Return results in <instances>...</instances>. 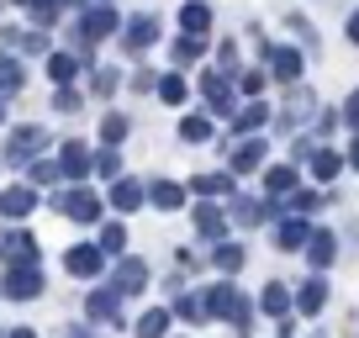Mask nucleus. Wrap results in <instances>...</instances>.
<instances>
[{"label": "nucleus", "mask_w": 359, "mask_h": 338, "mask_svg": "<svg viewBox=\"0 0 359 338\" xmlns=\"http://www.w3.org/2000/svg\"><path fill=\"white\" fill-rule=\"evenodd\" d=\"M53 106H58V111H79V95H74V90H69V85H64V90L53 95Z\"/></svg>", "instance_id": "50"}, {"label": "nucleus", "mask_w": 359, "mask_h": 338, "mask_svg": "<svg viewBox=\"0 0 359 338\" xmlns=\"http://www.w3.org/2000/svg\"><path fill=\"white\" fill-rule=\"evenodd\" d=\"M222 212H227V227H243L248 233V227H269L275 217H280V206L264 201V196H227Z\"/></svg>", "instance_id": "5"}, {"label": "nucleus", "mask_w": 359, "mask_h": 338, "mask_svg": "<svg viewBox=\"0 0 359 338\" xmlns=\"http://www.w3.org/2000/svg\"><path fill=\"white\" fill-rule=\"evenodd\" d=\"M233 90H238V101H264V90H269V74H264V69H238Z\"/></svg>", "instance_id": "35"}, {"label": "nucleus", "mask_w": 359, "mask_h": 338, "mask_svg": "<svg viewBox=\"0 0 359 338\" xmlns=\"http://www.w3.org/2000/svg\"><path fill=\"white\" fill-rule=\"evenodd\" d=\"M217 137V122L206 111H185L180 116V143H212Z\"/></svg>", "instance_id": "28"}, {"label": "nucleus", "mask_w": 359, "mask_h": 338, "mask_svg": "<svg viewBox=\"0 0 359 338\" xmlns=\"http://www.w3.org/2000/svg\"><path fill=\"white\" fill-rule=\"evenodd\" d=\"M48 74H53V79H58V90H64L69 79L79 74V58H74V53H48Z\"/></svg>", "instance_id": "41"}, {"label": "nucleus", "mask_w": 359, "mask_h": 338, "mask_svg": "<svg viewBox=\"0 0 359 338\" xmlns=\"http://www.w3.org/2000/svg\"><path fill=\"white\" fill-rule=\"evenodd\" d=\"M344 169H359V137H348V148H344Z\"/></svg>", "instance_id": "51"}, {"label": "nucleus", "mask_w": 359, "mask_h": 338, "mask_svg": "<svg viewBox=\"0 0 359 338\" xmlns=\"http://www.w3.org/2000/svg\"><path fill=\"white\" fill-rule=\"evenodd\" d=\"M269 122H275V106L269 101H243L233 111V137H264Z\"/></svg>", "instance_id": "11"}, {"label": "nucleus", "mask_w": 359, "mask_h": 338, "mask_svg": "<svg viewBox=\"0 0 359 338\" xmlns=\"http://www.w3.org/2000/svg\"><path fill=\"white\" fill-rule=\"evenodd\" d=\"M22 11H32V22H53L58 16V0H16Z\"/></svg>", "instance_id": "47"}, {"label": "nucleus", "mask_w": 359, "mask_h": 338, "mask_svg": "<svg viewBox=\"0 0 359 338\" xmlns=\"http://www.w3.org/2000/svg\"><path fill=\"white\" fill-rule=\"evenodd\" d=\"M27 85V69L16 64V58H0V101H6V95H16Z\"/></svg>", "instance_id": "40"}, {"label": "nucleus", "mask_w": 359, "mask_h": 338, "mask_svg": "<svg viewBox=\"0 0 359 338\" xmlns=\"http://www.w3.org/2000/svg\"><path fill=\"white\" fill-rule=\"evenodd\" d=\"M269 238H275L280 254H302L306 238H312V222H302V217H275V222H269Z\"/></svg>", "instance_id": "13"}, {"label": "nucleus", "mask_w": 359, "mask_h": 338, "mask_svg": "<svg viewBox=\"0 0 359 338\" xmlns=\"http://www.w3.org/2000/svg\"><path fill=\"white\" fill-rule=\"evenodd\" d=\"M111 206H116V212H137V206H143V185L127 180V175L111 180Z\"/></svg>", "instance_id": "39"}, {"label": "nucleus", "mask_w": 359, "mask_h": 338, "mask_svg": "<svg viewBox=\"0 0 359 338\" xmlns=\"http://www.w3.org/2000/svg\"><path fill=\"white\" fill-rule=\"evenodd\" d=\"M95 248H101V254H122V248H127V227H101V243H95Z\"/></svg>", "instance_id": "46"}, {"label": "nucleus", "mask_w": 359, "mask_h": 338, "mask_svg": "<svg viewBox=\"0 0 359 338\" xmlns=\"http://www.w3.org/2000/svg\"><path fill=\"white\" fill-rule=\"evenodd\" d=\"M269 169V137H238L233 158H227V175L243 180V175H264Z\"/></svg>", "instance_id": "7"}, {"label": "nucleus", "mask_w": 359, "mask_h": 338, "mask_svg": "<svg viewBox=\"0 0 359 338\" xmlns=\"http://www.w3.org/2000/svg\"><path fill=\"white\" fill-rule=\"evenodd\" d=\"M64 270H69V275H79V280H95V275L106 270V254H101L95 243H74V248L64 254Z\"/></svg>", "instance_id": "18"}, {"label": "nucleus", "mask_w": 359, "mask_h": 338, "mask_svg": "<svg viewBox=\"0 0 359 338\" xmlns=\"http://www.w3.org/2000/svg\"><path fill=\"white\" fill-rule=\"evenodd\" d=\"M285 32H291V37H296V48H302V53H306V58H312V53H317V27H312V22H306V16H302V11H291V16H285Z\"/></svg>", "instance_id": "38"}, {"label": "nucleus", "mask_w": 359, "mask_h": 338, "mask_svg": "<svg viewBox=\"0 0 359 338\" xmlns=\"http://www.w3.org/2000/svg\"><path fill=\"white\" fill-rule=\"evenodd\" d=\"M101 6H111V0H101Z\"/></svg>", "instance_id": "55"}, {"label": "nucleus", "mask_w": 359, "mask_h": 338, "mask_svg": "<svg viewBox=\"0 0 359 338\" xmlns=\"http://www.w3.org/2000/svg\"><path fill=\"white\" fill-rule=\"evenodd\" d=\"M259 185H264V201H275V206H280L285 196H296L306 180H302V169H296V164H269L264 175H259Z\"/></svg>", "instance_id": "10"}, {"label": "nucleus", "mask_w": 359, "mask_h": 338, "mask_svg": "<svg viewBox=\"0 0 359 338\" xmlns=\"http://www.w3.org/2000/svg\"><path fill=\"white\" fill-rule=\"evenodd\" d=\"M191 191L201 196V201H227V196H238V180L227 175V169H217V175H196Z\"/></svg>", "instance_id": "24"}, {"label": "nucleus", "mask_w": 359, "mask_h": 338, "mask_svg": "<svg viewBox=\"0 0 359 338\" xmlns=\"http://www.w3.org/2000/svg\"><path fill=\"white\" fill-rule=\"evenodd\" d=\"M0 296H6V302H37V296H43V270H37V264L11 270L0 280Z\"/></svg>", "instance_id": "12"}, {"label": "nucleus", "mask_w": 359, "mask_h": 338, "mask_svg": "<svg viewBox=\"0 0 359 338\" xmlns=\"http://www.w3.org/2000/svg\"><path fill=\"white\" fill-rule=\"evenodd\" d=\"M259 69L269 74V85H280V90H291V85H306V53L296 43H269L264 58H259Z\"/></svg>", "instance_id": "2"}, {"label": "nucleus", "mask_w": 359, "mask_h": 338, "mask_svg": "<svg viewBox=\"0 0 359 338\" xmlns=\"http://www.w3.org/2000/svg\"><path fill=\"white\" fill-rule=\"evenodd\" d=\"M27 212H37V191L32 185H6V191H0V217H6V222H22Z\"/></svg>", "instance_id": "21"}, {"label": "nucleus", "mask_w": 359, "mask_h": 338, "mask_svg": "<svg viewBox=\"0 0 359 338\" xmlns=\"http://www.w3.org/2000/svg\"><path fill=\"white\" fill-rule=\"evenodd\" d=\"M64 338H90V327H69V333Z\"/></svg>", "instance_id": "53"}, {"label": "nucleus", "mask_w": 359, "mask_h": 338, "mask_svg": "<svg viewBox=\"0 0 359 338\" xmlns=\"http://www.w3.org/2000/svg\"><path fill=\"white\" fill-rule=\"evenodd\" d=\"M323 201H327V191H317V185H302L296 196H285V201H280V217H302V222H312V217L323 212Z\"/></svg>", "instance_id": "20"}, {"label": "nucleus", "mask_w": 359, "mask_h": 338, "mask_svg": "<svg viewBox=\"0 0 359 338\" xmlns=\"http://www.w3.org/2000/svg\"><path fill=\"white\" fill-rule=\"evenodd\" d=\"M302 180H306V185H317V191H333V185L344 180V148L317 143L312 154H306V164H302Z\"/></svg>", "instance_id": "4"}, {"label": "nucleus", "mask_w": 359, "mask_h": 338, "mask_svg": "<svg viewBox=\"0 0 359 338\" xmlns=\"http://www.w3.org/2000/svg\"><path fill=\"white\" fill-rule=\"evenodd\" d=\"M116 27H122L116 6H90V11L79 16V43H101V37H111Z\"/></svg>", "instance_id": "14"}, {"label": "nucleus", "mask_w": 359, "mask_h": 338, "mask_svg": "<svg viewBox=\"0 0 359 338\" xmlns=\"http://www.w3.org/2000/svg\"><path fill=\"white\" fill-rule=\"evenodd\" d=\"M143 196L158 206V212H180V206H185V185H175V180H154V185H143Z\"/></svg>", "instance_id": "30"}, {"label": "nucleus", "mask_w": 359, "mask_h": 338, "mask_svg": "<svg viewBox=\"0 0 359 338\" xmlns=\"http://www.w3.org/2000/svg\"><path fill=\"white\" fill-rule=\"evenodd\" d=\"M169 327H175L169 306H148V312L137 317V327H133V333H137V338H169Z\"/></svg>", "instance_id": "33"}, {"label": "nucleus", "mask_w": 359, "mask_h": 338, "mask_svg": "<svg viewBox=\"0 0 359 338\" xmlns=\"http://www.w3.org/2000/svg\"><path fill=\"white\" fill-rule=\"evenodd\" d=\"M338 248H344V243H338V233H333V227L312 222V238H306L302 259L312 264V275H327V270H333V264H338Z\"/></svg>", "instance_id": "9"}, {"label": "nucleus", "mask_w": 359, "mask_h": 338, "mask_svg": "<svg viewBox=\"0 0 359 338\" xmlns=\"http://www.w3.org/2000/svg\"><path fill=\"white\" fill-rule=\"evenodd\" d=\"M338 116H344V127H348V137H359V85L344 95V106H338Z\"/></svg>", "instance_id": "45"}, {"label": "nucleus", "mask_w": 359, "mask_h": 338, "mask_svg": "<svg viewBox=\"0 0 359 338\" xmlns=\"http://www.w3.org/2000/svg\"><path fill=\"white\" fill-rule=\"evenodd\" d=\"M201 58H206V37H175V48H169L175 74H180V69H191V64H201Z\"/></svg>", "instance_id": "31"}, {"label": "nucleus", "mask_w": 359, "mask_h": 338, "mask_svg": "<svg viewBox=\"0 0 359 338\" xmlns=\"http://www.w3.org/2000/svg\"><path fill=\"white\" fill-rule=\"evenodd\" d=\"M201 95H206V116H227V122H233V111L243 106V101H238V90H233V79L217 74V69H206V74H201Z\"/></svg>", "instance_id": "8"}, {"label": "nucleus", "mask_w": 359, "mask_h": 338, "mask_svg": "<svg viewBox=\"0 0 359 338\" xmlns=\"http://www.w3.org/2000/svg\"><path fill=\"white\" fill-rule=\"evenodd\" d=\"M312 116H317V95H312V85H291L269 127H275L280 137H302L306 127H312Z\"/></svg>", "instance_id": "3"}, {"label": "nucleus", "mask_w": 359, "mask_h": 338, "mask_svg": "<svg viewBox=\"0 0 359 338\" xmlns=\"http://www.w3.org/2000/svg\"><path fill=\"white\" fill-rule=\"evenodd\" d=\"M212 264H217V275H222V280H233V275L248 264V248L238 243V238H222V243H212Z\"/></svg>", "instance_id": "22"}, {"label": "nucleus", "mask_w": 359, "mask_h": 338, "mask_svg": "<svg viewBox=\"0 0 359 338\" xmlns=\"http://www.w3.org/2000/svg\"><path fill=\"white\" fill-rule=\"evenodd\" d=\"M154 85H158V101H164V106H185V101H191V79L175 74V69H169V74H158Z\"/></svg>", "instance_id": "34"}, {"label": "nucleus", "mask_w": 359, "mask_h": 338, "mask_svg": "<svg viewBox=\"0 0 359 338\" xmlns=\"http://www.w3.org/2000/svg\"><path fill=\"white\" fill-rule=\"evenodd\" d=\"M43 143H48L43 127H16L11 133V164H32V158L43 154Z\"/></svg>", "instance_id": "25"}, {"label": "nucleus", "mask_w": 359, "mask_h": 338, "mask_svg": "<svg viewBox=\"0 0 359 338\" xmlns=\"http://www.w3.org/2000/svg\"><path fill=\"white\" fill-rule=\"evenodd\" d=\"M90 169H95L101 180H122V154H116V148H106V154L90 158Z\"/></svg>", "instance_id": "42"}, {"label": "nucleus", "mask_w": 359, "mask_h": 338, "mask_svg": "<svg viewBox=\"0 0 359 338\" xmlns=\"http://www.w3.org/2000/svg\"><path fill=\"white\" fill-rule=\"evenodd\" d=\"M116 85H122V74H116V69H95V90H101V95H111Z\"/></svg>", "instance_id": "48"}, {"label": "nucleus", "mask_w": 359, "mask_h": 338, "mask_svg": "<svg viewBox=\"0 0 359 338\" xmlns=\"http://www.w3.org/2000/svg\"><path fill=\"white\" fill-rule=\"evenodd\" d=\"M201 306H206V323H227L238 338H248L254 327V296L238 291V280H217L201 291Z\"/></svg>", "instance_id": "1"}, {"label": "nucleus", "mask_w": 359, "mask_h": 338, "mask_svg": "<svg viewBox=\"0 0 359 338\" xmlns=\"http://www.w3.org/2000/svg\"><path fill=\"white\" fill-rule=\"evenodd\" d=\"M212 32V6L206 0H185L180 6V37H206Z\"/></svg>", "instance_id": "26"}, {"label": "nucleus", "mask_w": 359, "mask_h": 338, "mask_svg": "<svg viewBox=\"0 0 359 338\" xmlns=\"http://www.w3.org/2000/svg\"><path fill=\"white\" fill-rule=\"evenodd\" d=\"M58 175H64L69 185H79L90 175V154H85V143H69L64 148V158H58Z\"/></svg>", "instance_id": "32"}, {"label": "nucleus", "mask_w": 359, "mask_h": 338, "mask_svg": "<svg viewBox=\"0 0 359 338\" xmlns=\"http://www.w3.org/2000/svg\"><path fill=\"white\" fill-rule=\"evenodd\" d=\"M0 259H11V270L37 264V238L32 233H6V238H0Z\"/></svg>", "instance_id": "23"}, {"label": "nucleus", "mask_w": 359, "mask_h": 338, "mask_svg": "<svg viewBox=\"0 0 359 338\" xmlns=\"http://www.w3.org/2000/svg\"><path fill=\"white\" fill-rule=\"evenodd\" d=\"M169 317H180V323H196V327H201V323H206L201 291H180V296H175V306H169Z\"/></svg>", "instance_id": "36"}, {"label": "nucleus", "mask_w": 359, "mask_h": 338, "mask_svg": "<svg viewBox=\"0 0 359 338\" xmlns=\"http://www.w3.org/2000/svg\"><path fill=\"white\" fill-rule=\"evenodd\" d=\"M122 43H127V53H148V48L158 43V16L154 11H137L133 22L122 27Z\"/></svg>", "instance_id": "17"}, {"label": "nucleus", "mask_w": 359, "mask_h": 338, "mask_svg": "<svg viewBox=\"0 0 359 338\" xmlns=\"http://www.w3.org/2000/svg\"><path fill=\"white\" fill-rule=\"evenodd\" d=\"M127 127H133V122H127L122 111H106V116H101V137H106V148H116V143H122V137H127Z\"/></svg>", "instance_id": "43"}, {"label": "nucleus", "mask_w": 359, "mask_h": 338, "mask_svg": "<svg viewBox=\"0 0 359 338\" xmlns=\"http://www.w3.org/2000/svg\"><path fill=\"white\" fill-rule=\"evenodd\" d=\"M254 312H259V317H275V323H285V317H291V285H285V280H269L264 291L254 296Z\"/></svg>", "instance_id": "19"}, {"label": "nucleus", "mask_w": 359, "mask_h": 338, "mask_svg": "<svg viewBox=\"0 0 359 338\" xmlns=\"http://www.w3.org/2000/svg\"><path fill=\"white\" fill-rule=\"evenodd\" d=\"M6 338H37V333H32V327H11Z\"/></svg>", "instance_id": "52"}, {"label": "nucleus", "mask_w": 359, "mask_h": 338, "mask_svg": "<svg viewBox=\"0 0 359 338\" xmlns=\"http://www.w3.org/2000/svg\"><path fill=\"white\" fill-rule=\"evenodd\" d=\"M0 116H6V106H0Z\"/></svg>", "instance_id": "54"}, {"label": "nucleus", "mask_w": 359, "mask_h": 338, "mask_svg": "<svg viewBox=\"0 0 359 338\" xmlns=\"http://www.w3.org/2000/svg\"><path fill=\"white\" fill-rule=\"evenodd\" d=\"M85 317H90V323H116V317H122V296H116V291H90Z\"/></svg>", "instance_id": "29"}, {"label": "nucleus", "mask_w": 359, "mask_h": 338, "mask_svg": "<svg viewBox=\"0 0 359 338\" xmlns=\"http://www.w3.org/2000/svg\"><path fill=\"white\" fill-rule=\"evenodd\" d=\"M191 222H196V238L201 243H222L227 238V212H222V201H201L191 212Z\"/></svg>", "instance_id": "15"}, {"label": "nucleus", "mask_w": 359, "mask_h": 338, "mask_svg": "<svg viewBox=\"0 0 359 338\" xmlns=\"http://www.w3.org/2000/svg\"><path fill=\"white\" fill-rule=\"evenodd\" d=\"M53 180H58V164H48V158H32L22 185H32V191H37V185H53Z\"/></svg>", "instance_id": "44"}, {"label": "nucleus", "mask_w": 359, "mask_h": 338, "mask_svg": "<svg viewBox=\"0 0 359 338\" xmlns=\"http://www.w3.org/2000/svg\"><path fill=\"white\" fill-rule=\"evenodd\" d=\"M344 43H354V48H359V6L344 16Z\"/></svg>", "instance_id": "49"}, {"label": "nucleus", "mask_w": 359, "mask_h": 338, "mask_svg": "<svg viewBox=\"0 0 359 338\" xmlns=\"http://www.w3.org/2000/svg\"><path fill=\"white\" fill-rule=\"evenodd\" d=\"M344 127V116H338V106H317V116H312V127H306V137L312 143H327V137Z\"/></svg>", "instance_id": "37"}, {"label": "nucleus", "mask_w": 359, "mask_h": 338, "mask_svg": "<svg viewBox=\"0 0 359 338\" xmlns=\"http://www.w3.org/2000/svg\"><path fill=\"white\" fill-rule=\"evenodd\" d=\"M143 285H148V264L143 259H122V264H116V275H111V291L116 296H137Z\"/></svg>", "instance_id": "27"}, {"label": "nucleus", "mask_w": 359, "mask_h": 338, "mask_svg": "<svg viewBox=\"0 0 359 338\" xmlns=\"http://www.w3.org/2000/svg\"><path fill=\"white\" fill-rule=\"evenodd\" d=\"M327 296H333L327 275H306L302 285H291V317H302V323L323 317V312H327Z\"/></svg>", "instance_id": "6"}, {"label": "nucleus", "mask_w": 359, "mask_h": 338, "mask_svg": "<svg viewBox=\"0 0 359 338\" xmlns=\"http://www.w3.org/2000/svg\"><path fill=\"white\" fill-rule=\"evenodd\" d=\"M58 212H64L69 222H95V217H101V201H95V191H85V185H69V191L58 196Z\"/></svg>", "instance_id": "16"}]
</instances>
